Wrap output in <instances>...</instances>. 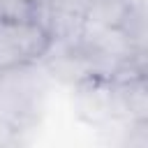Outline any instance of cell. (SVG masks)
<instances>
[{"mask_svg": "<svg viewBox=\"0 0 148 148\" xmlns=\"http://www.w3.org/2000/svg\"><path fill=\"white\" fill-rule=\"evenodd\" d=\"M53 46L49 28L32 16H0V72L39 65Z\"/></svg>", "mask_w": 148, "mask_h": 148, "instance_id": "2", "label": "cell"}, {"mask_svg": "<svg viewBox=\"0 0 148 148\" xmlns=\"http://www.w3.org/2000/svg\"><path fill=\"white\" fill-rule=\"evenodd\" d=\"M44 67V72L56 79L62 86H81L83 81L92 79L95 72L88 62V58L83 56V51L79 49V44L74 42H53V46L49 49V53L42 58L39 62Z\"/></svg>", "mask_w": 148, "mask_h": 148, "instance_id": "4", "label": "cell"}, {"mask_svg": "<svg viewBox=\"0 0 148 148\" xmlns=\"http://www.w3.org/2000/svg\"><path fill=\"white\" fill-rule=\"evenodd\" d=\"M120 28L136 44L141 56H148V0H134L130 12L125 14Z\"/></svg>", "mask_w": 148, "mask_h": 148, "instance_id": "6", "label": "cell"}, {"mask_svg": "<svg viewBox=\"0 0 148 148\" xmlns=\"http://www.w3.org/2000/svg\"><path fill=\"white\" fill-rule=\"evenodd\" d=\"M125 136L123 143L125 146H141L148 148V123H139V120H125Z\"/></svg>", "mask_w": 148, "mask_h": 148, "instance_id": "8", "label": "cell"}, {"mask_svg": "<svg viewBox=\"0 0 148 148\" xmlns=\"http://www.w3.org/2000/svg\"><path fill=\"white\" fill-rule=\"evenodd\" d=\"M134 0H90L88 5V23L102 25H120L125 14L130 12Z\"/></svg>", "mask_w": 148, "mask_h": 148, "instance_id": "7", "label": "cell"}, {"mask_svg": "<svg viewBox=\"0 0 148 148\" xmlns=\"http://www.w3.org/2000/svg\"><path fill=\"white\" fill-rule=\"evenodd\" d=\"M23 2H28L30 7H32V12H35V16H37V12L46 5V0H23Z\"/></svg>", "mask_w": 148, "mask_h": 148, "instance_id": "9", "label": "cell"}, {"mask_svg": "<svg viewBox=\"0 0 148 148\" xmlns=\"http://www.w3.org/2000/svg\"><path fill=\"white\" fill-rule=\"evenodd\" d=\"M76 44L88 58L95 76L104 79H118L127 74L141 56L136 44L120 25L86 23Z\"/></svg>", "mask_w": 148, "mask_h": 148, "instance_id": "1", "label": "cell"}, {"mask_svg": "<svg viewBox=\"0 0 148 148\" xmlns=\"http://www.w3.org/2000/svg\"><path fill=\"white\" fill-rule=\"evenodd\" d=\"M74 111L90 125L125 123L113 79L92 76L74 88Z\"/></svg>", "mask_w": 148, "mask_h": 148, "instance_id": "3", "label": "cell"}, {"mask_svg": "<svg viewBox=\"0 0 148 148\" xmlns=\"http://www.w3.org/2000/svg\"><path fill=\"white\" fill-rule=\"evenodd\" d=\"M113 83L125 120L148 123V74L130 69L127 74L113 79Z\"/></svg>", "mask_w": 148, "mask_h": 148, "instance_id": "5", "label": "cell"}]
</instances>
